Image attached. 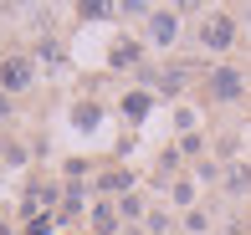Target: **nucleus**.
Wrapping results in <instances>:
<instances>
[{
  "label": "nucleus",
  "mask_w": 251,
  "mask_h": 235,
  "mask_svg": "<svg viewBox=\"0 0 251 235\" xmlns=\"http://www.w3.org/2000/svg\"><path fill=\"white\" fill-rule=\"evenodd\" d=\"M200 46H205V51L236 46V21H231V16H205V21H200Z\"/></svg>",
  "instance_id": "obj_1"
},
{
  "label": "nucleus",
  "mask_w": 251,
  "mask_h": 235,
  "mask_svg": "<svg viewBox=\"0 0 251 235\" xmlns=\"http://www.w3.org/2000/svg\"><path fill=\"white\" fill-rule=\"evenodd\" d=\"M241 92H246V77L236 72V66H215L210 72V97L215 103H236Z\"/></svg>",
  "instance_id": "obj_2"
},
{
  "label": "nucleus",
  "mask_w": 251,
  "mask_h": 235,
  "mask_svg": "<svg viewBox=\"0 0 251 235\" xmlns=\"http://www.w3.org/2000/svg\"><path fill=\"white\" fill-rule=\"evenodd\" d=\"M0 87H5V92H21V87H31V62H26V57H10L5 66H0Z\"/></svg>",
  "instance_id": "obj_3"
},
{
  "label": "nucleus",
  "mask_w": 251,
  "mask_h": 235,
  "mask_svg": "<svg viewBox=\"0 0 251 235\" xmlns=\"http://www.w3.org/2000/svg\"><path fill=\"white\" fill-rule=\"evenodd\" d=\"M175 36H179V16L159 10V16L149 21V41H154V46H175Z\"/></svg>",
  "instance_id": "obj_4"
},
{
  "label": "nucleus",
  "mask_w": 251,
  "mask_h": 235,
  "mask_svg": "<svg viewBox=\"0 0 251 235\" xmlns=\"http://www.w3.org/2000/svg\"><path fill=\"white\" fill-rule=\"evenodd\" d=\"M185 77H190V66H169V72L159 77V87H164V92H179V87H185Z\"/></svg>",
  "instance_id": "obj_5"
},
{
  "label": "nucleus",
  "mask_w": 251,
  "mask_h": 235,
  "mask_svg": "<svg viewBox=\"0 0 251 235\" xmlns=\"http://www.w3.org/2000/svg\"><path fill=\"white\" fill-rule=\"evenodd\" d=\"M123 113H128V118H144V113H149V92H128V97H123Z\"/></svg>",
  "instance_id": "obj_6"
},
{
  "label": "nucleus",
  "mask_w": 251,
  "mask_h": 235,
  "mask_svg": "<svg viewBox=\"0 0 251 235\" xmlns=\"http://www.w3.org/2000/svg\"><path fill=\"white\" fill-rule=\"evenodd\" d=\"M128 62H139V46H133V41H118V46H113V66H128Z\"/></svg>",
  "instance_id": "obj_7"
},
{
  "label": "nucleus",
  "mask_w": 251,
  "mask_h": 235,
  "mask_svg": "<svg viewBox=\"0 0 251 235\" xmlns=\"http://www.w3.org/2000/svg\"><path fill=\"white\" fill-rule=\"evenodd\" d=\"M93 225H98L102 235H113V225H118V215H113L108 205H98V210H93Z\"/></svg>",
  "instance_id": "obj_8"
},
{
  "label": "nucleus",
  "mask_w": 251,
  "mask_h": 235,
  "mask_svg": "<svg viewBox=\"0 0 251 235\" xmlns=\"http://www.w3.org/2000/svg\"><path fill=\"white\" fill-rule=\"evenodd\" d=\"M98 118H102V113H98L93 103H82V107H77V113H72V123H77V128H93Z\"/></svg>",
  "instance_id": "obj_9"
},
{
  "label": "nucleus",
  "mask_w": 251,
  "mask_h": 235,
  "mask_svg": "<svg viewBox=\"0 0 251 235\" xmlns=\"http://www.w3.org/2000/svg\"><path fill=\"white\" fill-rule=\"evenodd\" d=\"M226 184H231V189H246V184H251V169H246V164H236V169L226 174Z\"/></svg>",
  "instance_id": "obj_10"
},
{
  "label": "nucleus",
  "mask_w": 251,
  "mask_h": 235,
  "mask_svg": "<svg viewBox=\"0 0 251 235\" xmlns=\"http://www.w3.org/2000/svg\"><path fill=\"white\" fill-rule=\"evenodd\" d=\"M98 189H128V174H102Z\"/></svg>",
  "instance_id": "obj_11"
},
{
  "label": "nucleus",
  "mask_w": 251,
  "mask_h": 235,
  "mask_svg": "<svg viewBox=\"0 0 251 235\" xmlns=\"http://www.w3.org/2000/svg\"><path fill=\"white\" fill-rule=\"evenodd\" d=\"M41 205H51V189H31V205L26 210H41Z\"/></svg>",
  "instance_id": "obj_12"
},
{
  "label": "nucleus",
  "mask_w": 251,
  "mask_h": 235,
  "mask_svg": "<svg viewBox=\"0 0 251 235\" xmlns=\"http://www.w3.org/2000/svg\"><path fill=\"white\" fill-rule=\"evenodd\" d=\"M118 210H123V215H128V220H133V215H139L144 205H139V194H123V205H118Z\"/></svg>",
  "instance_id": "obj_13"
},
{
  "label": "nucleus",
  "mask_w": 251,
  "mask_h": 235,
  "mask_svg": "<svg viewBox=\"0 0 251 235\" xmlns=\"http://www.w3.org/2000/svg\"><path fill=\"white\" fill-rule=\"evenodd\" d=\"M82 16H113V5H102V0H87V5H82Z\"/></svg>",
  "instance_id": "obj_14"
},
{
  "label": "nucleus",
  "mask_w": 251,
  "mask_h": 235,
  "mask_svg": "<svg viewBox=\"0 0 251 235\" xmlns=\"http://www.w3.org/2000/svg\"><path fill=\"white\" fill-rule=\"evenodd\" d=\"M0 118H10V103H5V92H0Z\"/></svg>",
  "instance_id": "obj_15"
}]
</instances>
